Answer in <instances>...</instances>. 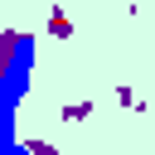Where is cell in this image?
Instances as JSON below:
<instances>
[{"instance_id":"cell-1","label":"cell","mask_w":155,"mask_h":155,"mask_svg":"<svg viewBox=\"0 0 155 155\" xmlns=\"http://www.w3.org/2000/svg\"><path fill=\"white\" fill-rule=\"evenodd\" d=\"M29 73H34V34H10V44L0 48V150H19L15 111L29 97Z\"/></svg>"}]
</instances>
